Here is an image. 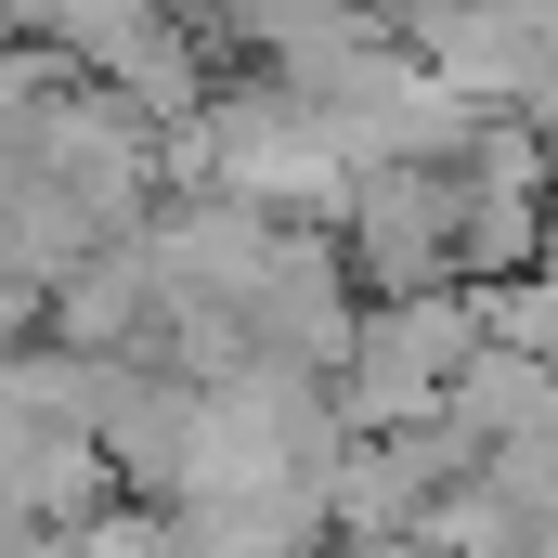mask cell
Instances as JSON below:
<instances>
[{
  "label": "cell",
  "instance_id": "cell-1",
  "mask_svg": "<svg viewBox=\"0 0 558 558\" xmlns=\"http://www.w3.org/2000/svg\"><path fill=\"white\" fill-rule=\"evenodd\" d=\"M494 351L481 286H416V299H364L351 351H338V416L351 428H428L454 403V377Z\"/></svg>",
  "mask_w": 558,
  "mask_h": 558
}]
</instances>
